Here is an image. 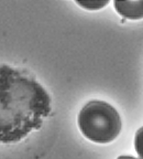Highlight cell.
<instances>
[{"mask_svg": "<svg viewBox=\"0 0 143 159\" xmlns=\"http://www.w3.org/2000/svg\"><path fill=\"white\" fill-rule=\"evenodd\" d=\"M51 109L50 95L34 77L0 65V143L21 142L42 127Z\"/></svg>", "mask_w": 143, "mask_h": 159, "instance_id": "cell-1", "label": "cell"}, {"mask_svg": "<svg viewBox=\"0 0 143 159\" xmlns=\"http://www.w3.org/2000/svg\"><path fill=\"white\" fill-rule=\"evenodd\" d=\"M78 127L89 140L106 144L118 137L121 130V118L108 103L91 101L79 113Z\"/></svg>", "mask_w": 143, "mask_h": 159, "instance_id": "cell-2", "label": "cell"}, {"mask_svg": "<svg viewBox=\"0 0 143 159\" xmlns=\"http://www.w3.org/2000/svg\"><path fill=\"white\" fill-rule=\"evenodd\" d=\"M116 11L127 19H142L143 18V0L142 1H115Z\"/></svg>", "mask_w": 143, "mask_h": 159, "instance_id": "cell-3", "label": "cell"}, {"mask_svg": "<svg viewBox=\"0 0 143 159\" xmlns=\"http://www.w3.org/2000/svg\"><path fill=\"white\" fill-rule=\"evenodd\" d=\"M76 3L80 7L85 8L88 10H98L101 9L102 7L107 6L109 3V1H76Z\"/></svg>", "mask_w": 143, "mask_h": 159, "instance_id": "cell-4", "label": "cell"}, {"mask_svg": "<svg viewBox=\"0 0 143 159\" xmlns=\"http://www.w3.org/2000/svg\"><path fill=\"white\" fill-rule=\"evenodd\" d=\"M134 148L138 152L139 157L143 159V127H141L134 137Z\"/></svg>", "mask_w": 143, "mask_h": 159, "instance_id": "cell-5", "label": "cell"}, {"mask_svg": "<svg viewBox=\"0 0 143 159\" xmlns=\"http://www.w3.org/2000/svg\"><path fill=\"white\" fill-rule=\"evenodd\" d=\"M117 159H136V158H134V157H131V156H120V157H118Z\"/></svg>", "mask_w": 143, "mask_h": 159, "instance_id": "cell-6", "label": "cell"}]
</instances>
